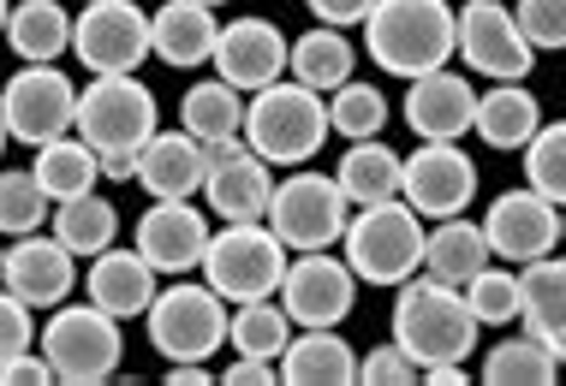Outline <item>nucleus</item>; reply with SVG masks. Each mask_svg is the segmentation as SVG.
I'll list each match as a JSON object with an SVG mask.
<instances>
[{
	"label": "nucleus",
	"instance_id": "f257e3e1",
	"mask_svg": "<svg viewBox=\"0 0 566 386\" xmlns=\"http://www.w3.org/2000/svg\"><path fill=\"white\" fill-rule=\"evenodd\" d=\"M364 49L381 72L411 84L459 54V12L448 0H376V12L364 19Z\"/></svg>",
	"mask_w": 566,
	"mask_h": 386
},
{
	"label": "nucleus",
	"instance_id": "f03ea898",
	"mask_svg": "<svg viewBox=\"0 0 566 386\" xmlns=\"http://www.w3.org/2000/svg\"><path fill=\"white\" fill-rule=\"evenodd\" d=\"M478 328L483 321L471 315L465 291L436 280V274H411L394 298V345H406L418 368H436V363H465L471 345H478Z\"/></svg>",
	"mask_w": 566,
	"mask_h": 386
},
{
	"label": "nucleus",
	"instance_id": "7ed1b4c3",
	"mask_svg": "<svg viewBox=\"0 0 566 386\" xmlns=\"http://www.w3.org/2000/svg\"><path fill=\"white\" fill-rule=\"evenodd\" d=\"M328 107H323V89L311 84H269L256 89L251 107H244V143H251L256 154H263L269 167H304L316 149H323L328 137Z\"/></svg>",
	"mask_w": 566,
	"mask_h": 386
},
{
	"label": "nucleus",
	"instance_id": "20e7f679",
	"mask_svg": "<svg viewBox=\"0 0 566 386\" xmlns=\"http://www.w3.org/2000/svg\"><path fill=\"white\" fill-rule=\"evenodd\" d=\"M156 131H161L156 89L137 84V72H108V77H90L84 84L78 137L102 154V161H137Z\"/></svg>",
	"mask_w": 566,
	"mask_h": 386
},
{
	"label": "nucleus",
	"instance_id": "39448f33",
	"mask_svg": "<svg viewBox=\"0 0 566 386\" xmlns=\"http://www.w3.org/2000/svg\"><path fill=\"white\" fill-rule=\"evenodd\" d=\"M340 244H346V261L364 286H406L423 268L430 232H423V214L406 196H394V203H370L352 214Z\"/></svg>",
	"mask_w": 566,
	"mask_h": 386
},
{
	"label": "nucleus",
	"instance_id": "423d86ee",
	"mask_svg": "<svg viewBox=\"0 0 566 386\" xmlns=\"http://www.w3.org/2000/svg\"><path fill=\"white\" fill-rule=\"evenodd\" d=\"M286 244L269 221H227L216 238H209L203 256V280L221 291L227 303H256L274 298L286 286Z\"/></svg>",
	"mask_w": 566,
	"mask_h": 386
},
{
	"label": "nucleus",
	"instance_id": "0eeeda50",
	"mask_svg": "<svg viewBox=\"0 0 566 386\" xmlns=\"http://www.w3.org/2000/svg\"><path fill=\"white\" fill-rule=\"evenodd\" d=\"M42 357L54 363L60 380L72 386H96L108 380L119 357H126V339H119V315H108L102 303H60L54 321L42 328Z\"/></svg>",
	"mask_w": 566,
	"mask_h": 386
},
{
	"label": "nucleus",
	"instance_id": "6e6552de",
	"mask_svg": "<svg viewBox=\"0 0 566 386\" xmlns=\"http://www.w3.org/2000/svg\"><path fill=\"white\" fill-rule=\"evenodd\" d=\"M149 345L161 351L167 363H209L227 345V298L216 286H161V298L149 303Z\"/></svg>",
	"mask_w": 566,
	"mask_h": 386
},
{
	"label": "nucleus",
	"instance_id": "1a4fd4ad",
	"mask_svg": "<svg viewBox=\"0 0 566 386\" xmlns=\"http://www.w3.org/2000/svg\"><path fill=\"white\" fill-rule=\"evenodd\" d=\"M0 114H7L12 143L42 149V143H54V137L78 131V84H72L54 60L49 66H30L24 60V66L7 77V89H0Z\"/></svg>",
	"mask_w": 566,
	"mask_h": 386
},
{
	"label": "nucleus",
	"instance_id": "9d476101",
	"mask_svg": "<svg viewBox=\"0 0 566 386\" xmlns=\"http://www.w3.org/2000/svg\"><path fill=\"white\" fill-rule=\"evenodd\" d=\"M269 226L281 232L286 250H328L352 226V196L328 173H293L286 184H274Z\"/></svg>",
	"mask_w": 566,
	"mask_h": 386
},
{
	"label": "nucleus",
	"instance_id": "9b49d317",
	"mask_svg": "<svg viewBox=\"0 0 566 386\" xmlns=\"http://www.w3.org/2000/svg\"><path fill=\"white\" fill-rule=\"evenodd\" d=\"M72 54H78L96 77L137 72L156 54L149 12L137 7V0H84V12L72 19Z\"/></svg>",
	"mask_w": 566,
	"mask_h": 386
},
{
	"label": "nucleus",
	"instance_id": "f8f14e48",
	"mask_svg": "<svg viewBox=\"0 0 566 386\" xmlns=\"http://www.w3.org/2000/svg\"><path fill=\"white\" fill-rule=\"evenodd\" d=\"M459 54H465L471 72L495 77V84H525V72L537 66V49H531L518 12H507L501 0H465V12H459Z\"/></svg>",
	"mask_w": 566,
	"mask_h": 386
},
{
	"label": "nucleus",
	"instance_id": "ddd939ff",
	"mask_svg": "<svg viewBox=\"0 0 566 386\" xmlns=\"http://www.w3.org/2000/svg\"><path fill=\"white\" fill-rule=\"evenodd\" d=\"M209 221H203V208H191V196H156L144 214H137V250H144V261L156 274H191V268H203V256H209Z\"/></svg>",
	"mask_w": 566,
	"mask_h": 386
},
{
	"label": "nucleus",
	"instance_id": "4468645a",
	"mask_svg": "<svg viewBox=\"0 0 566 386\" xmlns=\"http://www.w3.org/2000/svg\"><path fill=\"white\" fill-rule=\"evenodd\" d=\"M281 303L298 328H340L358 303V274H352V261H334L328 250H298V261L286 268Z\"/></svg>",
	"mask_w": 566,
	"mask_h": 386
},
{
	"label": "nucleus",
	"instance_id": "2eb2a0df",
	"mask_svg": "<svg viewBox=\"0 0 566 386\" xmlns=\"http://www.w3.org/2000/svg\"><path fill=\"white\" fill-rule=\"evenodd\" d=\"M400 196L423 214V221H453V214H465V203L478 196V167L465 161L459 143H418L406 154Z\"/></svg>",
	"mask_w": 566,
	"mask_h": 386
},
{
	"label": "nucleus",
	"instance_id": "dca6fc26",
	"mask_svg": "<svg viewBox=\"0 0 566 386\" xmlns=\"http://www.w3.org/2000/svg\"><path fill=\"white\" fill-rule=\"evenodd\" d=\"M489 250H495L501 261H537V256H555V244H560V208L548 203L543 191H507V196H495V208H489Z\"/></svg>",
	"mask_w": 566,
	"mask_h": 386
},
{
	"label": "nucleus",
	"instance_id": "f3484780",
	"mask_svg": "<svg viewBox=\"0 0 566 386\" xmlns=\"http://www.w3.org/2000/svg\"><path fill=\"white\" fill-rule=\"evenodd\" d=\"M0 286H7L12 298H24L30 309H60L66 291L78 286V256H72L54 232L49 238H42V232H24L7 250V261H0Z\"/></svg>",
	"mask_w": 566,
	"mask_h": 386
},
{
	"label": "nucleus",
	"instance_id": "a211bd4d",
	"mask_svg": "<svg viewBox=\"0 0 566 386\" xmlns=\"http://www.w3.org/2000/svg\"><path fill=\"white\" fill-rule=\"evenodd\" d=\"M286 66H293V42H286L281 24H269V19H233L216 42V72L233 89H251V96L269 84H281Z\"/></svg>",
	"mask_w": 566,
	"mask_h": 386
},
{
	"label": "nucleus",
	"instance_id": "6ab92c4d",
	"mask_svg": "<svg viewBox=\"0 0 566 386\" xmlns=\"http://www.w3.org/2000/svg\"><path fill=\"white\" fill-rule=\"evenodd\" d=\"M406 126L418 131V143H459L465 131H478V89L459 72H423L406 89Z\"/></svg>",
	"mask_w": 566,
	"mask_h": 386
},
{
	"label": "nucleus",
	"instance_id": "aec40b11",
	"mask_svg": "<svg viewBox=\"0 0 566 386\" xmlns=\"http://www.w3.org/2000/svg\"><path fill=\"white\" fill-rule=\"evenodd\" d=\"M161 274L144 261V250H102L96 261H90V274H84V298L90 303H102L108 315H119V321H132V315H149V303L161 298Z\"/></svg>",
	"mask_w": 566,
	"mask_h": 386
},
{
	"label": "nucleus",
	"instance_id": "412c9836",
	"mask_svg": "<svg viewBox=\"0 0 566 386\" xmlns=\"http://www.w3.org/2000/svg\"><path fill=\"white\" fill-rule=\"evenodd\" d=\"M209 179V154H203V137H191L186 126L179 131H156L137 154V184L149 196H191L203 191Z\"/></svg>",
	"mask_w": 566,
	"mask_h": 386
},
{
	"label": "nucleus",
	"instance_id": "4be33fe9",
	"mask_svg": "<svg viewBox=\"0 0 566 386\" xmlns=\"http://www.w3.org/2000/svg\"><path fill=\"white\" fill-rule=\"evenodd\" d=\"M149 36H156V60H167L174 72H191L203 60H216L221 24H216V7H203V0H167L149 19Z\"/></svg>",
	"mask_w": 566,
	"mask_h": 386
},
{
	"label": "nucleus",
	"instance_id": "5701e85b",
	"mask_svg": "<svg viewBox=\"0 0 566 386\" xmlns=\"http://www.w3.org/2000/svg\"><path fill=\"white\" fill-rule=\"evenodd\" d=\"M203 203L221 214V221H269V203H274V173L256 149L233 154L227 167H209L203 179Z\"/></svg>",
	"mask_w": 566,
	"mask_h": 386
},
{
	"label": "nucleus",
	"instance_id": "b1692460",
	"mask_svg": "<svg viewBox=\"0 0 566 386\" xmlns=\"http://www.w3.org/2000/svg\"><path fill=\"white\" fill-rule=\"evenodd\" d=\"M281 380L286 386H346V380H358V351L334 328H304L281 351Z\"/></svg>",
	"mask_w": 566,
	"mask_h": 386
},
{
	"label": "nucleus",
	"instance_id": "393cba45",
	"mask_svg": "<svg viewBox=\"0 0 566 386\" xmlns=\"http://www.w3.org/2000/svg\"><path fill=\"white\" fill-rule=\"evenodd\" d=\"M525 333H537L548 351L566 363V261L560 256H537L525 261Z\"/></svg>",
	"mask_w": 566,
	"mask_h": 386
},
{
	"label": "nucleus",
	"instance_id": "a878e982",
	"mask_svg": "<svg viewBox=\"0 0 566 386\" xmlns=\"http://www.w3.org/2000/svg\"><path fill=\"white\" fill-rule=\"evenodd\" d=\"M495 261V250H489V232L483 226H471V221H441L436 232H430V244H423V274H436V280H448V286H459L465 291L478 274Z\"/></svg>",
	"mask_w": 566,
	"mask_h": 386
},
{
	"label": "nucleus",
	"instance_id": "bb28decb",
	"mask_svg": "<svg viewBox=\"0 0 566 386\" xmlns=\"http://www.w3.org/2000/svg\"><path fill=\"white\" fill-rule=\"evenodd\" d=\"M543 131V107L525 84H495L478 96V137L489 149H525Z\"/></svg>",
	"mask_w": 566,
	"mask_h": 386
},
{
	"label": "nucleus",
	"instance_id": "cd10ccee",
	"mask_svg": "<svg viewBox=\"0 0 566 386\" xmlns=\"http://www.w3.org/2000/svg\"><path fill=\"white\" fill-rule=\"evenodd\" d=\"M340 191L352 196V208H370V203H394L406 184V161L394 154L388 143H376V137H364V143H352L340 154Z\"/></svg>",
	"mask_w": 566,
	"mask_h": 386
},
{
	"label": "nucleus",
	"instance_id": "c85d7f7f",
	"mask_svg": "<svg viewBox=\"0 0 566 386\" xmlns=\"http://www.w3.org/2000/svg\"><path fill=\"white\" fill-rule=\"evenodd\" d=\"M7 42L30 66H49V60L72 54V12L60 0H19L7 19Z\"/></svg>",
	"mask_w": 566,
	"mask_h": 386
},
{
	"label": "nucleus",
	"instance_id": "c756f323",
	"mask_svg": "<svg viewBox=\"0 0 566 386\" xmlns=\"http://www.w3.org/2000/svg\"><path fill=\"white\" fill-rule=\"evenodd\" d=\"M36 184L54 196V203H72V196H90L96 191V179H102V154L84 143L78 131H66V137H54V143H42L36 149Z\"/></svg>",
	"mask_w": 566,
	"mask_h": 386
},
{
	"label": "nucleus",
	"instance_id": "7c9ffc66",
	"mask_svg": "<svg viewBox=\"0 0 566 386\" xmlns=\"http://www.w3.org/2000/svg\"><path fill=\"white\" fill-rule=\"evenodd\" d=\"M54 238L66 244L72 256H84V261H96L102 250H114V238H119V208L108 203V196H72V203H54Z\"/></svg>",
	"mask_w": 566,
	"mask_h": 386
},
{
	"label": "nucleus",
	"instance_id": "2f4dec72",
	"mask_svg": "<svg viewBox=\"0 0 566 386\" xmlns=\"http://www.w3.org/2000/svg\"><path fill=\"white\" fill-rule=\"evenodd\" d=\"M352 66H358V49H352L334 24H316V30H304V36L293 42V77L311 84V89H323V96H334L340 84H352Z\"/></svg>",
	"mask_w": 566,
	"mask_h": 386
},
{
	"label": "nucleus",
	"instance_id": "473e14b6",
	"mask_svg": "<svg viewBox=\"0 0 566 386\" xmlns=\"http://www.w3.org/2000/svg\"><path fill=\"white\" fill-rule=\"evenodd\" d=\"M227 345H233L239 357L281 363V351L293 345V315H286V303H281V309H274V298L233 303V328H227Z\"/></svg>",
	"mask_w": 566,
	"mask_h": 386
},
{
	"label": "nucleus",
	"instance_id": "72a5a7b5",
	"mask_svg": "<svg viewBox=\"0 0 566 386\" xmlns=\"http://www.w3.org/2000/svg\"><path fill=\"white\" fill-rule=\"evenodd\" d=\"M244 89H233L227 77H209V84L186 89V107H179V126L191 137H203V143H216V137H239L244 131Z\"/></svg>",
	"mask_w": 566,
	"mask_h": 386
},
{
	"label": "nucleus",
	"instance_id": "f704fd0d",
	"mask_svg": "<svg viewBox=\"0 0 566 386\" xmlns=\"http://www.w3.org/2000/svg\"><path fill=\"white\" fill-rule=\"evenodd\" d=\"M555 375H560V357L537 333H518V339H507V345H495L489 363H483L489 386H548Z\"/></svg>",
	"mask_w": 566,
	"mask_h": 386
},
{
	"label": "nucleus",
	"instance_id": "c9c22d12",
	"mask_svg": "<svg viewBox=\"0 0 566 386\" xmlns=\"http://www.w3.org/2000/svg\"><path fill=\"white\" fill-rule=\"evenodd\" d=\"M465 303H471V315H478L483 328H513V321L525 315V280L513 274V261H507V268L489 261L478 280L465 286Z\"/></svg>",
	"mask_w": 566,
	"mask_h": 386
},
{
	"label": "nucleus",
	"instance_id": "e433bc0d",
	"mask_svg": "<svg viewBox=\"0 0 566 386\" xmlns=\"http://www.w3.org/2000/svg\"><path fill=\"white\" fill-rule=\"evenodd\" d=\"M54 221V196L36 184V173H0V232L7 238H24V232H42Z\"/></svg>",
	"mask_w": 566,
	"mask_h": 386
},
{
	"label": "nucleus",
	"instance_id": "4c0bfd02",
	"mask_svg": "<svg viewBox=\"0 0 566 386\" xmlns=\"http://www.w3.org/2000/svg\"><path fill=\"white\" fill-rule=\"evenodd\" d=\"M328 126L352 137V143H364V137H381V126H388V101H381V89L376 84H340L334 89V101H328Z\"/></svg>",
	"mask_w": 566,
	"mask_h": 386
},
{
	"label": "nucleus",
	"instance_id": "58836bf2",
	"mask_svg": "<svg viewBox=\"0 0 566 386\" xmlns=\"http://www.w3.org/2000/svg\"><path fill=\"white\" fill-rule=\"evenodd\" d=\"M525 184L543 191L555 208H566V119L560 126H543L525 143Z\"/></svg>",
	"mask_w": 566,
	"mask_h": 386
},
{
	"label": "nucleus",
	"instance_id": "ea45409f",
	"mask_svg": "<svg viewBox=\"0 0 566 386\" xmlns=\"http://www.w3.org/2000/svg\"><path fill=\"white\" fill-rule=\"evenodd\" d=\"M518 24H525L531 49H566V0H518Z\"/></svg>",
	"mask_w": 566,
	"mask_h": 386
},
{
	"label": "nucleus",
	"instance_id": "a19ab883",
	"mask_svg": "<svg viewBox=\"0 0 566 386\" xmlns=\"http://www.w3.org/2000/svg\"><path fill=\"white\" fill-rule=\"evenodd\" d=\"M36 345V321H30V303L12 298V291H0V368L12 357H24V351Z\"/></svg>",
	"mask_w": 566,
	"mask_h": 386
},
{
	"label": "nucleus",
	"instance_id": "79ce46f5",
	"mask_svg": "<svg viewBox=\"0 0 566 386\" xmlns=\"http://www.w3.org/2000/svg\"><path fill=\"white\" fill-rule=\"evenodd\" d=\"M358 380H381V386H400V380H423L418 357L406 345H376L370 357H358Z\"/></svg>",
	"mask_w": 566,
	"mask_h": 386
},
{
	"label": "nucleus",
	"instance_id": "37998d69",
	"mask_svg": "<svg viewBox=\"0 0 566 386\" xmlns=\"http://www.w3.org/2000/svg\"><path fill=\"white\" fill-rule=\"evenodd\" d=\"M49 380H60V375H54V363L42 357L36 345H30L24 357H12L7 368H0V386H49Z\"/></svg>",
	"mask_w": 566,
	"mask_h": 386
},
{
	"label": "nucleus",
	"instance_id": "c03bdc74",
	"mask_svg": "<svg viewBox=\"0 0 566 386\" xmlns=\"http://www.w3.org/2000/svg\"><path fill=\"white\" fill-rule=\"evenodd\" d=\"M304 7L316 12V24H334V30H346V24H364L376 12V0H304Z\"/></svg>",
	"mask_w": 566,
	"mask_h": 386
},
{
	"label": "nucleus",
	"instance_id": "a18cd8bd",
	"mask_svg": "<svg viewBox=\"0 0 566 386\" xmlns=\"http://www.w3.org/2000/svg\"><path fill=\"white\" fill-rule=\"evenodd\" d=\"M221 380H227V386H269V380H274V363H263V357H239Z\"/></svg>",
	"mask_w": 566,
	"mask_h": 386
},
{
	"label": "nucleus",
	"instance_id": "49530a36",
	"mask_svg": "<svg viewBox=\"0 0 566 386\" xmlns=\"http://www.w3.org/2000/svg\"><path fill=\"white\" fill-rule=\"evenodd\" d=\"M167 380H174V386H209L216 375H203V363H174V368H167Z\"/></svg>",
	"mask_w": 566,
	"mask_h": 386
},
{
	"label": "nucleus",
	"instance_id": "de8ad7c7",
	"mask_svg": "<svg viewBox=\"0 0 566 386\" xmlns=\"http://www.w3.org/2000/svg\"><path fill=\"white\" fill-rule=\"evenodd\" d=\"M7 19H12V0H0V36H7Z\"/></svg>",
	"mask_w": 566,
	"mask_h": 386
},
{
	"label": "nucleus",
	"instance_id": "09e8293b",
	"mask_svg": "<svg viewBox=\"0 0 566 386\" xmlns=\"http://www.w3.org/2000/svg\"><path fill=\"white\" fill-rule=\"evenodd\" d=\"M7 143H12V131H7V114H0V154H7Z\"/></svg>",
	"mask_w": 566,
	"mask_h": 386
},
{
	"label": "nucleus",
	"instance_id": "8fccbe9b",
	"mask_svg": "<svg viewBox=\"0 0 566 386\" xmlns=\"http://www.w3.org/2000/svg\"><path fill=\"white\" fill-rule=\"evenodd\" d=\"M560 238H566V208H560Z\"/></svg>",
	"mask_w": 566,
	"mask_h": 386
},
{
	"label": "nucleus",
	"instance_id": "3c124183",
	"mask_svg": "<svg viewBox=\"0 0 566 386\" xmlns=\"http://www.w3.org/2000/svg\"><path fill=\"white\" fill-rule=\"evenodd\" d=\"M203 7H221V0H203Z\"/></svg>",
	"mask_w": 566,
	"mask_h": 386
},
{
	"label": "nucleus",
	"instance_id": "603ef678",
	"mask_svg": "<svg viewBox=\"0 0 566 386\" xmlns=\"http://www.w3.org/2000/svg\"><path fill=\"white\" fill-rule=\"evenodd\" d=\"M0 261H7V250H0Z\"/></svg>",
	"mask_w": 566,
	"mask_h": 386
}]
</instances>
